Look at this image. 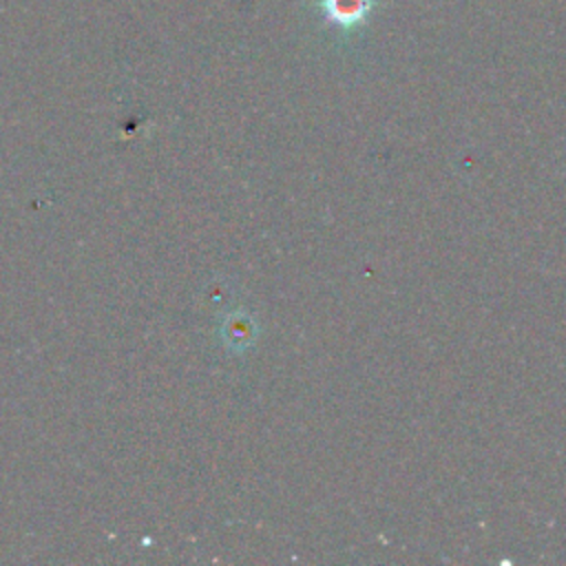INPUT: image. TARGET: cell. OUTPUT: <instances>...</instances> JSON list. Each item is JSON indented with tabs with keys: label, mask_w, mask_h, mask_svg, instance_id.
Returning a JSON list of instances; mask_svg holds the SVG:
<instances>
[{
	"label": "cell",
	"mask_w": 566,
	"mask_h": 566,
	"mask_svg": "<svg viewBox=\"0 0 566 566\" xmlns=\"http://www.w3.org/2000/svg\"><path fill=\"white\" fill-rule=\"evenodd\" d=\"M325 18L340 27H352L365 20L371 9V0H318Z\"/></svg>",
	"instance_id": "6da1fadb"
}]
</instances>
